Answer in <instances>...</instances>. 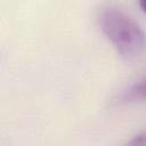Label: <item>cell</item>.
Wrapping results in <instances>:
<instances>
[{
	"label": "cell",
	"mask_w": 146,
	"mask_h": 146,
	"mask_svg": "<svg viewBox=\"0 0 146 146\" xmlns=\"http://www.w3.org/2000/svg\"><path fill=\"white\" fill-rule=\"evenodd\" d=\"M139 1V6H140V8L144 10V8H145V6H144V0H138Z\"/></svg>",
	"instance_id": "cell-3"
},
{
	"label": "cell",
	"mask_w": 146,
	"mask_h": 146,
	"mask_svg": "<svg viewBox=\"0 0 146 146\" xmlns=\"http://www.w3.org/2000/svg\"><path fill=\"white\" fill-rule=\"evenodd\" d=\"M102 32L124 58H135L145 46V34L139 24L115 5H105L98 10Z\"/></svg>",
	"instance_id": "cell-1"
},
{
	"label": "cell",
	"mask_w": 146,
	"mask_h": 146,
	"mask_svg": "<svg viewBox=\"0 0 146 146\" xmlns=\"http://www.w3.org/2000/svg\"><path fill=\"white\" fill-rule=\"evenodd\" d=\"M144 97H145V80L141 79L140 81L133 83L132 86L123 90L117 97V102L130 103V102H136L138 99H144Z\"/></svg>",
	"instance_id": "cell-2"
}]
</instances>
